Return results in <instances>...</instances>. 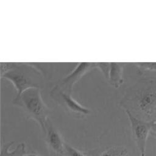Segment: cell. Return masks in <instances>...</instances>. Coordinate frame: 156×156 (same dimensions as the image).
I'll return each mask as SVG.
<instances>
[{
  "label": "cell",
  "instance_id": "6da1fadb",
  "mask_svg": "<svg viewBox=\"0 0 156 156\" xmlns=\"http://www.w3.org/2000/svg\"><path fill=\"white\" fill-rule=\"evenodd\" d=\"M119 104L140 119L156 120V77H143L129 87Z\"/></svg>",
  "mask_w": 156,
  "mask_h": 156
},
{
  "label": "cell",
  "instance_id": "7a4b0ae2",
  "mask_svg": "<svg viewBox=\"0 0 156 156\" xmlns=\"http://www.w3.org/2000/svg\"><path fill=\"white\" fill-rule=\"evenodd\" d=\"M1 78L9 80L13 85L16 94L19 97L24 91L30 88L41 90L44 85V77L42 72L31 64L13 63L10 70Z\"/></svg>",
  "mask_w": 156,
  "mask_h": 156
},
{
  "label": "cell",
  "instance_id": "3957f363",
  "mask_svg": "<svg viewBox=\"0 0 156 156\" xmlns=\"http://www.w3.org/2000/svg\"><path fill=\"white\" fill-rule=\"evenodd\" d=\"M12 104L21 108L27 119L37 122L42 132H44L49 110L42 99L40 89L30 88L24 91L19 97L13 98Z\"/></svg>",
  "mask_w": 156,
  "mask_h": 156
},
{
  "label": "cell",
  "instance_id": "277c9868",
  "mask_svg": "<svg viewBox=\"0 0 156 156\" xmlns=\"http://www.w3.org/2000/svg\"><path fill=\"white\" fill-rule=\"evenodd\" d=\"M50 97L66 112L76 118H83L90 113V110L80 105L71 96V93L64 91L54 86Z\"/></svg>",
  "mask_w": 156,
  "mask_h": 156
},
{
  "label": "cell",
  "instance_id": "5b68a950",
  "mask_svg": "<svg viewBox=\"0 0 156 156\" xmlns=\"http://www.w3.org/2000/svg\"><path fill=\"white\" fill-rule=\"evenodd\" d=\"M130 124L133 138L140 151V156H145L147 137L151 132V122L140 119L125 110Z\"/></svg>",
  "mask_w": 156,
  "mask_h": 156
},
{
  "label": "cell",
  "instance_id": "8992f818",
  "mask_svg": "<svg viewBox=\"0 0 156 156\" xmlns=\"http://www.w3.org/2000/svg\"><path fill=\"white\" fill-rule=\"evenodd\" d=\"M50 156H65V144L58 130L48 119L43 132Z\"/></svg>",
  "mask_w": 156,
  "mask_h": 156
},
{
  "label": "cell",
  "instance_id": "52a82bcc",
  "mask_svg": "<svg viewBox=\"0 0 156 156\" xmlns=\"http://www.w3.org/2000/svg\"><path fill=\"white\" fill-rule=\"evenodd\" d=\"M94 68H96V63H79L71 73L61 79L55 86L64 91L71 93L75 83Z\"/></svg>",
  "mask_w": 156,
  "mask_h": 156
},
{
  "label": "cell",
  "instance_id": "ba28073f",
  "mask_svg": "<svg viewBox=\"0 0 156 156\" xmlns=\"http://www.w3.org/2000/svg\"><path fill=\"white\" fill-rule=\"evenodd\" d=\"M123 64L121 63H110L108 81L114 88L119 87L123 83Z\"/></svg>",
  "mask_w": 156,
  "mask_h": 156
},
{
  "label": "cell",
  "instance_id": "9c48e42d",
  "mask_svg": "<svg viewBox=\"0 0 156 156\" xmlns=\"http://www.w3.org/2000/svg\"><path fill=\"white\" fill-rule=\"evenodd\" d=\"M13 143L14 141L4 142L2 143L1 148L0 156H23L26 154V144L24 143L18 144L14 151H9V148Z\"/></svg>",
  "mask_w": 156,
  "mask_h": 156
},
{
  "label": "cell",
  "instance_id": "30bf717a",
  "mask_svg": "<svg viewBox=\"0 0 156 156\" xmlns=\"http://www.w3.org/2000/svg\"><path fill=\"white\" fill-rule=\"evenodd\" d=\"M127 154L126 148L121 146H111L97 154L96 156H125Z\"/></svg>",
  "mask_w": 156,
  "mask_h": 156
},
{
  "label": "cell",
  "instance_id": "8fae6325",
  "mask_svg": "<svg viewBox=\"0 0 156 156\" xmlns=\"http://www.w3.org/2000/svg\"><path fill=\"white\" fill-rule=\"evenodd\" d=\"M65 156H88L70 144L65 143Z\"/></svg>",
  "mask_w": 156,
  "mask_h": 156
},
{
  "label": "cell",
  "instance_id": "7c38bea8",
  "mask_svg": "<svg viewBox=\"0 0 156 156\" xmlns=\"http://www.w3.org/2000/svg\"><path fill=\"white\" fill-rule=\"evenodd\" d=\"M135 65L140 71H156V62L154 63H136Z\"/></svg>",
  "mask_w": 156,
  "mask_h": 156
},
{
  "label": "cell",
  "instance_id": "4fadbf2b",
  "mask_svg": "<svg viewBox=\"0 0 156 156\" xmlns=\"http://www.w3.org/2000/svg\"><path fill=\"white\" fill-rule=\"evenodd\" d=\"M110 63H96V68L100 69L106 79L108 80Z\"/></svg>",
  "mask_w": 156,
  "mask_h": 156
},
{
  "label": "cell",
  "instance_id": "5bb4252c",
  "mask_svg": "<svg viewBox=\"0 0 156 156\" xmlns=\"http://www.w3.org/2000/svg\"><path fill=\"white\" fill-rule=\"evenodd\" d=\"M151 132L156 135V120H154L151 121Z\"/></svg>",
  "mask_w": 156,
  "mask_h": 156
},
{
  "label": "cell",
  "instance_id": "9a60e30c",
  "mask_svg": "<svg viewBox=\"0 0 156 156\" xmlns=\"http://www.w3.org/2000/svg\"><path fill=\"white\" fill-rule=\"evenodd\" d=\"M23 156H40L37 154H26Z\"/></svg>",
  "mask_w": 156,
  "mask_h": 156
}]
</instances>
